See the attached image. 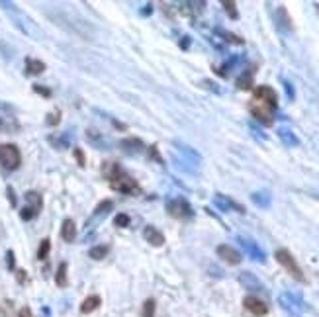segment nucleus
<instances>
[{"label":"nucleus","mask_w":319,"mask_h":317,"mask_svg":"<svg viewBox=\"0 0 319 317\" xmlns=\"http://www.w3.org/2000/svg\"><path fill=\"white\" fill-rule=\"evenodd\" d=\"M102 171H106V177H108V182H110V188L116 190V192H121V194H127V196H135L141 192V188L137 186V182L125 175L120 167L116 165H106L102 167Z\"/></svg>","instance_id":"nucleus-1"},{"label":"nucleus","mask_w":319,"mask_h":317,"mask_svg":"<svg viewBox=\"0 0 319 317\" xmlns=\"http://www.w3.org/2000/svg\"><path fill=\"white\" fill-rule=\"evenodd\" d=\"M22 163V153L14 143H2L0 145V165L6 171H16Z\"/></svg>","instance_id":"nucleus-2"},{"label":"nucleus","mask_w":319,"mask_h":317,"mask_svg":"<svg viewBox=\"0 0 319 317\" xmlns=\"http://www.w3.org/2000/svg\"><path fill=\"white\" fill-rule=\"evenodd\" d=\"M274 257H276V260L286 268V272H288L292 278H296V280H299V282H305V276H303L299 264L296 262V258L292 257V253H290L288 249H278V251L274 253Z\"/></svg>","instance_id":"nucleus-3"},{"label":"nucleus","mask_w":319,"mask_h":317,"mask_svg":"<svg viewBox=\"0 0 319 317\" xmlns=\"http://www.w3.org/2000/svg\"><path fill=\"white\" fill-rule=\"evenodd\" d=\"M167 212H169L173 218L182 219V221L194 218V210H192V206H190L184 198H173V200H169V202H167Z\"/></svg>","instance_id":"nucleus-4"},{"label":"nucleus","mask_w":319,"mask_h":317,"mask_svg":"<svg viewBox=\"0 0 319 317\" xmlns=\"http://www.w3.org/2000/svg\"><path fill=\"white\" fill-rule=\"evenodd\" d=\"M253 100L268 106L270 110H276L278 108V94L270 86H257L255 88V94H253Z\"/></svg>","instance_id":"nucleus-5"},{"label":"nucleus","mask_w":319,"mask_h":317,"mask_svg":"<svg viewBox=\"0 0 319 317\" xmlns=\"http://www.w3.org/2000/svg\"><path fill=\"white\" fill-rule=\"evenodd\" d=\"M237 241H239V245L245 249V253H247L253 260H257V262H266L264 251H262L253 239H249V237H237Z\"/></svg>","instance_id":"nucleus-6"},{"label":"nucleus","mask_w":319,"mask_h":317,"mask_svg":"<svg viewBox=\"0 0 319 317\" xmlns=\"http://www.w3.org/2000/svg\"><path fill=\"white\" fill-rule=\"evenodd\" d=\"M272 112H274V110H270L268 106H264V104H260V102H257V100L251 102V114L255 116V119H259V121L264 123V125H272V123H274Z\"/></svg>","instance_id":"nucleus-7"},{"label":"nucleus","mask_w":319,"mask_h":317,"mask_svg":"<svg viewBox=\"0 0 319 317\" xmlns=\"http://www.w3.org/2000/svg\"><path fill=\"white\" fill-rule=\"evenodd\" d=\"M280 305L286 309V311H290V313H294V315H298L301 309H303V301H301V297L299 296H294V294H280Z\"/></svg>","instance_id":"nucleus-8"},{"label":"nucleus","mask_w":319,"mask_h":317,"mask_svg":"<svg viewBox=\"0 0 319 317\" xmlns=\"http://www.w3.org/2000/svg\"><path fill=\"white\" fill-rule=\"evenodd\" d=\"M214 204L221 210V212H239V214H245V208L237 202H233L231 198L223 196V194H216L214 196Z\"/></svg>","instance_id":"nucleus-9"},{"label":"nucleus","mask_w":319,"mask_h":317,"mask_svg":"<svg viewBox=\"0 0 319 317\" xmlns=\"http://www.w3.org/2000/svg\"><path fill=\"white\" fill-rule=\"evenodd\" d=\"M243 305H245V309H249V311H251L253 315H257V317H262V315H266V311H268L266 303H264L262 299L255 297V296H247V297L243 299Z\"/></svg>","instance_id":"nucleus-10"},{"label":"nucleus","mask_w":319,"mask_h":317,"mask_svg":"<svg viewBox=\"0 0 319 317\" xmlns=\"http://www.w3.org/2000/svg\"><path fill=\"white\" fill-rule=\"evenodd\" d=\"M216 253H218V257L219 258H223L225 262H229V264H239L241 260H243V257H241V253L239 251H235L233 247H229V245H219L218 249H216Z\"/></svg>","instance_id":"nucleus-11"},{"label":"nucleus","mask_w":319,"mask_h":317,"mask_svg":"<svg viewBox=\"0 0 319 317\" xmlns=\"http://www.w3.org/2000/svg\"><path fill=\"white\" fill-rule=\"evenodd\" d=\"M143 237H145V241H147L149 245H153V247H163V245H165V235L159 231L157 227H153V225H147V227L143 229Z\"/></svg>","instance_id":"nucleus-12"},{"label":"nucleus","mask_w":319,"mask_h":317,"mask_svg":"<svg viewBox=\"0 0 319 317\" xmlns=\"http://www.w3.org/2000/svg\"><path fill=\"white\" fill-rule=\"evenodd\" d=\"M239 282H241L243 288L253 290V292H260V290H264L262 282H260L255 274H251V272H241V274H239Z\"/></svg>","instance_id":"nucleus-13"},{"label":"nucleus","mask_w":319,"mask_h":317,"mask_svg":"<svg viewBox=\"0 0 319 317\" xmlns=\"http://www.w3.org/2000/svg\"><path fill=\"white\" fill-rule=\"evenodd\" d=\"M61 237L67 243H73L75 241V237H77V225H75V221L71 218H67L63 221V225H61Z\"/></svg>","instance_id":"nucleus-14"},{"label":"nucleus","mask_w":319,"mask_h":317,"mask_svg":"<svg viewBox=\"0 0 319 317\" xmlns=\"http://www.w3.org/2000/svg\"><path fill=\"white\" fill-rule=\"evenodd\" d=\"M24 198H26V206H28L30 210H34L36 214H40V212H41V208H43V200H41V196H40L38 192L30 190V192H26V194H24Z\"/></svg>","instance_id":"nucleus-15"},{"label":"nucleus","mask_w":319,"mask_h":317,"mask_svg":"<svg viewBox=\"0 0 319 317\" xmlns=\"http://www.w3.org/2000/svg\"><path fill=\"white\" fill-rule=\"evenodd\" d=\"M278 137H280V141H282L286 147H298V145H299V139H298L296 133H294L292 129H288V127H280V129H278Z\"/></svg>","instance_id":"nucleus-16"},{"label":"nucleus","mask_w":319,"mask_h":317,"mask_svg":"<svg viewBox=\"0 0 319 317\" xmlns=\"http://www.w3.org/2000/svg\"><path fill=\"white\" fill-rule=\"evenodd\" d=\"M100 303H102V299H100V296H88L82 303H80V313H84V315H88V313H92V311H96L98 307H100Z\"/></svg>","instance_id":"nucleus-17"},{"label":"nucleus","mask_w":319,"mask_h":317,"mask_svg":"<svg viewBox=\"0 0 319 317\" xmlns=\"http://www.w3.org/2000/svg\"><path fill=\"white\" fill-rule=\"evenodd\" d=\"M45 71V63L38 59H26V73L28 75H41Z\"/></svg>","instance_id":"nucleus-18"},{"label":"nucleus","mask_w":319,"mask_h":317,"mask_svg":"<svg viewBox=\"0 0 319 317\" xmlns=\"http://www.w3.org/2000/svg\"><path fill=\"white\" fill-rule=\"evenodd\" d=\"M121 149L123 151H127V153H141L143 151V143L139 141V139H125V141H121Z\"/></svg>","instance_id":"nucleus-19"},{"label":"nucleus","mask_w":319,"mask_h":317,"mask_svg":"<svg viewBox=\"0 0 319 317\" xmlns=\"http://www.w3.org/2000/svg\"><path fill=\"white\" fill-rule=\"evenodd\" d=\"M55 284L59 288H67V284H69V278H67V262H61L59 264L57 274H55Z\"/></svg>","instance_id":"nucleus-20"},{"label":"nucleus","mask_w":319,"mask_h":317,"mask_svg":"<svg viewBox=\"0 0 319 317\" xmlns=\"http://www.w3.org/2000/svg\"><path fill=\"white\" fill-rule=\"evenodd\" d=\"M237 88L239 90H251L253 88V71H247L237 79Z\"/></svg>","instance_id":"nucleus-21"},{"label":"nucleus","mask_w":319,"mask_h":317,"mask_svg":"<svg viewBox=\"0 0 319 317\" xmlns=\"http://www.w3.org/2000/svg\"><path fill=\"white\" fill-rule=\"evenodd\" d=\"M251 198H253V202H255L257 206H260V208H268V206H270V194H268V192H255Z\"/></svg>","instance_id":"nucleus-22"},{"label":"nucleus","mask_w":319,"mask_h":317,"mask_svg":"<svg viewBox=\"0 0 319 317\" xmlns=\"http://www.w3.org/2000/svg\"><path fill=\"white\" fill-rule=\"evenodd\" d=\"M155 307H157V303H155V299H153V297H147V299L143 301V309H141V317H155Z\"/></svg>","instance_id":"nucleus-23"},{"label":"nucleus","mask_w":319,"mask_h":317,"mask_svg":"<svg viewBox=\"0 0 319 317\" xmlns=\"http://www.w3.org/2000/svg\"><path fill=\"white\" fill-rule=\"evenodd\" d=\"M106 255H108V247L106 245H98V247H92L88 251V257L94 258V260H102Z\"/></svg>","instance_id":"nucleus-24"},{"label":"nucleus","mask_w":319,"mask_h":317,"mask_svg":"<svg viewBox=\"0 0 319 317\" xmlns=\"http://www.w3.org/2000/svg\"><path fill=\"white\" fill-rule=\"evenodd\" d=\"M49 251H51V241L49 239H43L41 245H40V249H38V258L40 260H45L49 257Z\"/></svg>","instance_id":"nucleus-25"},{"label":"nucleus","mask_w":319,"mask_h":317,"mask_svg":"<svg viewBox=\"0 0 319 317\" xmlns=\"http://www.w3.org/2000/svg\"><path fill=\"white\" fill-rule=\"evenodd\" d=\"M218 36H221L225 41H229V43H237V45H243V40L239 38V36H235V34H231V32H225V30H218Z\"/></svg>","instance_id":"nucleus-26"},{"label":"nucleus","mask_w":319,"mask_h":317,"mask_svg":"<svg viewBox=\"0 0 319 317\" xmlns=\"http://www.w3.org/2000/svg\"><path fill=\"white\" fill-rule=\"evenodd\" d=\"M223 8H225V12L229 14V18H233V20H237L239 18V12H237V4L235 2H229V0H223Z\"/></svg>","instance_id":"nucleus-27"},{"label":"nucleus","mask_w":319,"mask_h":317,"mask_svg":"<svg viewBox=\"0 0 319 317\" xmlns=\"http://www.w3.org/2000/svg\"><path fill=\"white\" fill-rule=\"evenodd\" d=\"M114 223H116L118 227H127V225L131 223V219H129V216H125V214H118L116 219H114Z\"/></svg>","instance_id":"nucleus-28"},{"label":"nucleus","mask_w":319,"mask_h":317,"mask_svg":"<svg viewBox=\"0 0 319 317\" xmlns=\"http://www.w3.org/2000/svg\"><path fill=\"white\" fill-rule=\"evenodd\" d=\"M112 208H114V202L112 200H106V202H102V204L96 206V214H108Z\"/></svg>","instance_id":"nucleus-29"},{"label":"nucleus","mask_w":319,"mask_h":317,"mask_svg":"<svg viewBox=\"0 0 319 317\" xmlns=\"http://www.w3.org/2000/svg\"><path fill=\"white\" fill-rule=\"evenodd\" d=\"M49 125H57L59 121H61V112L59 110H55V112H51V114H47V119H45Z\"/></svg>","instance_id":"nucleus-30"},{"label":"nucleus","mask_w":319,"mask_h":317,"mask_svg":"<svg viewBox=\"0 0 319 317\" xmlns=\"http://www.w3.org/2000/svg\"><path fill=\"white\" fill-rule=\"evenodd\" d=\"M149 157H153L157 163L163 165V158H161V155H159V151H157V145H151V147H149Z\"/></svg>","instance_id":"nucleus-31"},{"label":"nucleus","mask_w":319,"mask_h":317,"mask_svg":"<svg viewBox=\"0 0 319 317\" xmlns=\"http://www.w3.org/2000/svg\"><path fill=\"white\" fill-rule=\"evenodd\" d=\"M34 92H38V94H41V96H45V98L51 96V90H49V88H43V86H40V84H34Z\"/></svg>","instance_id":"nucleus-32"},{"label":"nucleus","mask_w":319,"mask_h":317,"mask_svg":"<svg viewBox=\"0 0 319 317\" xmlns=\"http://www.w3.org/2000/svg\"><path fill=\"white\" fill-rule=\"evenodd\" d=\"M18 317H36L34 313H32V309L26 305V307H22L20 311H18Z\"/></svg>","instance_id":"nucleus-33"},{"label":"nucleus","mask_w":319,"mask_h":317,"mask_svg":"<svg viewBox=\"0 0 319 317\" xmlns=\"http://www.w3.org/2000/svg\"><path fill=\"white\" fill-rule=\"evenodd\" d=\"M75 157H77V161H79V165L80 167H84L86 163H84V155H82V151L80 149H75Z\"/></svg>","instance_id":"nucleus-34"},{"label":"nucleus","mask_w":319,"mask_h":317,"mask_svg":"<svg viewBox=\"0 0 319 317\" xmlns=\"http://www.w3.org/2000/svg\"><path fill=\"white\" fill-rule=\"evenodd\" d=\"M6 192H8V200H10V204H12V206H16V196H14V188H12V186H8V188H6Z\"/></svg>","instance_id":"nucleus-35"},{"label":"nucleus","mask_w":319,"mask_h":317,"mask_svg":"<svg viewBox=\"0 0 319 317\" xmlns=\"http://www.w3.org/2000/svg\"><path fill=\"white\" fill-rule=\"evenodd\" d=\"M6 262H8V268L12 270V268H14V253H12V251L6 253Z\"/></svg>","instance_id":"nucleus-36"},{"label":"nucleus","mask_w":319,"mask_h":317,"mask_svg":"<svg viewBox=\"0 0 319 317\" xmlns=\"http://www.w3.org/2000/svg\"><path fill=\"white\" fill-rule=\"evenodd\" d=\"M284 88L288 90V96H290V98H294V90H292V86H290V82H286V80H284Z\"/></svg>","instance_id":"nucleus-37"},{"label":"nucleus","mask_w":319,"mask_h":317,"mask_svg":"<svg viewBox=\"0 0 319 317\" xmlns=\"http://www.w3.org/2000/svg\"><path fill=\"white\" fill-rule=\"evenodd\" d=\"M18 280H20V282H26V280H28L26 270H18Z\"/></svg>","instance_id":"nucleus-38"}]
</instances>
